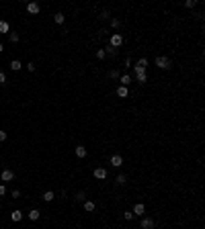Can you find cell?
I'll return each instance as SVG.
<instances>
[{
    "instance_id": "1f68e13d",
    "label": "cell",
    "mask_w": 205,
    "mask_h": 229,
    "mask_svg": "<svg viewBox=\"0 0 205 229\" xmlns=\"http://www.w3.org/2000/svg\"><path fill=\"white\" fill-rule=\"evenodd\" d=\"M27 70L29 72H35V64H27Z\"/></svg>"
},
{
    "instance_id": "603a6c76",
    "label": "cell",
    "mask_w": 205,
    "mask_h": 229,
    "mask_svg": "<svg viewBox=\"0 0 205 229\" xmlns=\"http://www.w3.org/2000/svg\"><path fill=\"white\" fill-rule=\"evenodd\" d=\"M10 37V43H19V33H8Z\"/></svg>"
},
{
    "instance_id": "d6986e66",
    "label": "cell",
    "mask_w": 205,
    "mask_h": 229,
    "mask_svg": "<svg viewBox=\"0 0 205 229\" xmlns=\"http://www.w3.org/2000/svg\"><path fill=\"white\" fill-rule=\"evenodd\" d=\"M10 31V27H8L6 20H0V33H8Z\"/></svg>"
},
{
    "instance_id": "5bb4252c",
    "label": "cell",
    "mask_w": 205,
    "mask_h": 229,
    "mask_svg": "<svg viewBox=\"0 0 205 229\" xmlns=\"http://www.w3.org/2000/svg\"><path fill=\"white\" fill-rule=\"evenodd\" d=\"M39 217H41V211H37V209L29 211V219H31V221H37V219H39Z\"/></svg>"
},
{
    "instance_id": "484cf974",
    "label": "cell",
    "mask_w": 205,
    "mask_h": 229,
    "mask_svg": "<svg viewBox=\"0 0 205 229\" xmlns=\"http://www.w3.org/2000/svg\"><path fill=\"white\" fill-rule=\"evenodd\" d=\"M119 25H121L119 19H111V27H113V29H119Z\"/></svg>"
},
{
    "instance_id": "cb8c5ba5",
    "label": "cell",
    "mask_w": 205,
    "mask_h": 229,
    "mask_svg": "<svg viewBox=\"0 0 205 229\" xmlns=\"http://www.w3.org/2000/svg\"><path fill=\"white\" fill-rule=\"evenodd\" d=\"M184 6H187V8H195V6H197V0H187V2H184Z\"/></svg>"
},
{
    "instance_id": "2e32d148",
    "label": "cell",
    "mask_w": 205,
    "mask_h": 229,
    "mask_svg": "<svg viewBox=\"0 0 205 229\" xmlns=\"http://www.w3.org/2000/svg\"><path fill=\"white\" fill-rule=\"evenodd\" d=\"M54 20L58 23V25H64V20H66V16H64L62 13H55V14H54Z\"/></svg>"
},
{
    "instance_id": "d6a6232c",
    "label": "cell",
    "mask_w": 205,
    "mask_h": 229,
    "mask_svg": "<svg viewBox=\"0 0 205 229\" xmlns=\"http://www.w3.org/2000/svg\"><path fill=\"white\" fill-rule=\"evenodd\" d=\"M20 196V190H13V198H19Z\"/></svg>"
},
{
    "instance_id": "7a4b0ae2",
    "label": "cell",
    "mask_w": 205,
    "mask_h": 229,
    "mask_svg": "<svg viewBox=\"0 0 205 229\" xmlns=\"http://www.w3.org/2000/svg\"><path fill=\"white\" fill-rule=\"evenodd\" d=\"M156 66L160 67V70H168V67H170V60L164 57V55H158L156 57Z\"/></svg>"
},
{
    "instance_id": "5b68a950",
    "label": "cell",
    "mask_w": 205,
    "mask_h": 229,
    "mask_svg": "<svg viewBox=\"0 0 205 229\" xmlns=\"http://www.w3.org/2000/svg\"><path fill=\"white\" fill-rule=\"evenodd\" d=\"M133 217H144V213H146V207H144V202H137L136 207H133Z\"/></svg>"
},
{
    "instance_id": "8992f818",
    "label": "cell",
    "mask_w": 205,
    "mask_h": 229,
    "mask_svg": "<svg viewBox=\"0 0 205 229\" xmlns=\"http://www.w3.org/2000/svg\"><path fill=\"white\" fill-rule=\"evenodd\" d=\"M39 10H41V6L37 4V2H29V4H27V13H31V14H39Z\"/></svg>"
},
{
    "instance_id": "4316f807",
    "label": "cell",
    "mask_w": 205,
    "mask_h": 229,
    "mask_svg": "<svg viewBox=\"0 0 205 229\" xmlns=\"http://www.w3.org/2000/svg\"><path fill=\"white\" fill-rule=\"evenodd\" d=\"M105 53H109V55H115V53H117V49H115V47H111V45H109V47L105 49Z\"/></svg>"
},
{
    "instance_id": "ba28073f",
    "label": "cell",
    "mask_w": 205,
    "mask_h": 229,
    "mask_svg": "<svg viewBox=\"0 0 205 229\" xmlns=\"http://www.w3.org/2000/svg\"><path fill=\"white\" fill-rule=\"evenodd\" d=\"M111 166H113V168H121L123 166V158L121 155H113V158H111Z\"/></svg>"
},
{
    "instance_id": "44dd1931",
    "label": "cell",
    "mask_w": 205,
    "mask_h": 229,
    "mask_svg": "<svg viewBox=\"0 0 205 229\" xmlns=\"http://www.w3.org/2000/svg\"><path fill=\"white\" fill-rule=\"evenodd\" d=\"M119 76H121V74H119L117 70H111V72H109V78H111V80H119Z\"/></svg>"
},
{
    "instance_id": "83f0119b",
    "label": "cell",
    "mask_w": 205,
    "mask_h": 229,
    "mask_svg": "<svg viewBox=\"0 0 205 229\" xmlns=\"http://www.w3.org/2000/svg\"><path fill=\"white\" fill-rule=\"evenodd\" d=\"M105 49H96V57H99V60H102V57H105Z\"/></svg>"
},
{
    "instance_id": "9a60e30c",
    "label": "cell",
    "mask_w": 205,
    "mask_h": 229,
    "mask_svg": "<svg viewBox=\"0 0 205 229\" xmlns=\"http://www.w3.org/2000/svg\"><path fill=\"white\" fill-rule=\"evenodd\" d=\"M54 198H55V194L51 192V190H47V192H43V201H45V202H51Z\"/></svg>"
},
{
    "instance_id": "836d02e7",
    "label": "cell",
    "mask_w": 205,
    "mask_h": 229,
    "mask_svg": "<svg viewBox=\"0 0 205 229\" xmlns=\"http://www.w3.org/2000/svg\"><path fill=\"white\" fill-rule=\"evenodd\" d=\"M4 194H6V188H4V186L0 184V196H4Z\"/></svg>"
},
{
    "instance_id": "ac0fdd59",
    "label": "cell",
    "mask_w": 205,
    "mask_h": 229,
    "mask_svg": "<svg viewBox=\"0 0 205 229\" xmlns=\"http://www.w3.org/2000/svg\"><path fill=\"white\" fill-rule=\"evenodd\" d=\"M10 217H13L14 223H19L20 219H23V213H20V211H13V213H10Z\"/></svg>"
},
{
    "instance_id": "ffe728a7",
    "label": "cell",
    "mask_w": 205,
    "mask_h": 229,
    "mask_svg": "<svg viewBox=\"0 0 205 229\" xmlns=\"http://www.w3.org/2000/svg\"><path fill=\"white\" fill-rule=\"evenodd\" d=\"M146 66H148V60H146V57L137 60V64H136V67H142V70H146Z\"/></svg>"
},
{
    "instance_id": "f1b7e54d",
    "label": "cell",
    "mask_w": 205,
    "mask_h": 229,
    "mask_svg": "<svg viewBox=\"0 0 205 229\" xmlns=\"http://www.w3.org/2000/svg\"><path fill=\"white\" fill-rule=\"evenodd\" d=\"M6 141V131H0V143Z\"/></svg>"
},
{
    "instance_id": "277c9868",
    "label": "cell",
    "mask_w": 205,
    "mask_h": 229,
    "mask_svg": "<svg viewBox=\"0 0 205 229\" xmlns=\"http://www.w3.org/2000/svg\"><path fill=\"white\" fill-rule=\"evenodd\" d=\"M140 225H142V229H154L156 223H154V219H150V217H142V223H140Z\"/></svg>"
},
{
    "instance_id": "d4e9b609",
    "label": "cell",
    "mask_w": 205,
    "mask_h": 229,
    "mask_svg": "<svg viewBox=\"0 0 205 229\" xmlns=\"http://www.w3.org/2000/svg\"><path fill=\"white\" fill-rule=\"evenodd\" d=\"M123 219H125V221H131V219H133V213H131V211H125V213H123Z\"/></svg>"
},
{
    "instance_id": "3957f363",
    "label": "cell",
    "mask_w": 205,
    "mask_h": 229,
    "mask_svg": "<svg viewBox=\"0 0 205 229\" xmlns=\"http://www.w3.org/2000/svg\"><path fill=\"white\" fill-rule=\"evenodd\" d=\"M123 45V35H119V33H113L111 35V47H121Z\"/></svg>"
},
{
    "instance_id": "e0dca14e",
    "label": "cell",
    "mask_w": 205,
    "mask_h": 229,
    "mask_svg": "<svg viewBox=\"0 0 205 229\" xmlns=\"http://www.w3.org/2000/svg\"><path fill=\"white\" fill-rule=\"evenodd\" d=\"M20 67H23V64H20L19 60H13V61H10V70H14V72H19Z\"/></svg>"
},
{
    "instance_id": "30bf717a",
    "label": "cell",
    "mask_w": 205,
    "mask_h": 229,
    "mask_svg": "<svg viewBox=\"0 0 205 229\" xmlns=\"http://www.w3.org/2000/svg\"><path fill=\"white\" fill-rule=\"evenodd\" d=\"M127 94H129L127 86H119L117 88V96H119V98H127Z\"/></svg>"
},
{
    "instance_id": "8fae6325",
    "label": "cell",
    "mask_w": 205,
    "mask_h": 229,
    "mask_svg": "<svg viewBox=\"0 0 205 229\" xmlns=\"http://www.w3.org/2000/svg\"><path fill=\"white\" fill-rule=\"evenodd\" d=\"M74 154H76V158H86V147H84V145H78V147L74 149Z\"/></svg>"
},
{
    "instance_id": "9c48e42d",
    "label": "cell",
    "mask_w": 205,
    "mask_h": 229,
    "mask_svg": "<svg viewBox=\"0 0 205 229\" xmlns=\"http://www.w3.org/2000/svg\"><path fill=\"white\" fill-rule=\"evenodd\" d=\"M95 178L105 180V178H107V170H105V168H95Z\"/></svg>"
},
{
    "instance_id": "f546056e",
    "label": "cell",
    "mask_w": 205,
    "mask_h": 229,
    "mask_svg": "<svg viewBox=\"0 0 205 229\" xmlns=\"http://www.w3.org/2000/svg\"><path fill=\"white\" fill-rule=\"evenodd\" d=\"M4 82H6V74H4V72H0V84H4Z\"/></svg>"
},
{
    "instance_id": "e575fe53",
    "label": "cell",
    "mask_w": 205,
    "mask_h": 229,
    "mask_svg": "<svg viewBox=\"0 0 205 229\" xmlns=\"http://www.w3.org/2000/svg\"><path fill=\"white\" fill-rule=\"evenodd\" d=\"M2 51H4V47H2V43H0V53H2Z\"/></svg>"
},
{
    "instance_id": "6da1fadb",
    "label": "cell",
    "mask_w": 205,
    "mask_h": 229,
    "mask_svg": "<svg viewBox=\"0 0 205 229\" xmlns=\"http://www.w3.org/2000/svg\"><path fill=\"white\" fill-rule=\"evenodd\" d=\"M133 74H136V80L140 82V84H144V82L148 80V76H146V70H142V67H136V66H133Z\"/></svg>"
},
{
    "instance_id": "52a82bcc",
    "label": "cell",
    "mask_w": 205,
    "mask_h": 229,
    "mask_svg": "<svg viewBox=\"0 0 205 229\" xmlns=\"http://www.w3.org/2000/svg\"><path fill=\"white\" fill-rule=\"evenodd\" d=\"M0 178H2L4 182H10V180H14V172L13 170H4V172L0 174Z\"/></svg>"
},
{
    "instance_id": "7402d4cb",
    "label": "cell",
    "mask_w": 205,
    "mask_h": 229,
    "mask_svg": "<svg viewBox=\"0 0 205 229\" xmlns=\"http://www.w3.org/2000/svg\"><path fill=\"white\" fill-rule=\"evenodd\" d=\"M115 180H117V184H125V182H127V176H125V174H119Z\"/></svg>"
},
{
    "instance_id": "4fadbf2b",
    "label": "cell",
    "mask_w": 205,
    "mask_h": 229,
    "mask_svg": "<svg viewBox=\"0 0 205 229\" xmlns=\"http://www.w3.org/2000/svg\"><path fill=\"white\" fill-rule=\"evenodd\" d=\"M84 211H86V213H92V211H95V201H84Z\"/></svg>"
},
{
    "instance_id": "7c38bea8",
    "label": "cell",
    "mask_w": 205,
    "mask_h": 229,
    "mask_svg": "<svg viewBox=\"0 0 205 229\" xmlns=\"http://www.w3.org/2000/svg\"><path fill=\"white\" fill-rule=\"evenodd\" d=\"M119 82H121V86H129L131 76H129V74H123V76H119Z\"/></svg>"
},
{
    "instance_id": "4dcf8cb0",
    "label": "cell",
    "mask_w": 205,
    "mask_h": 229,
    "mask_svg": "<svg viewBox=\"0 0 205 229\" xmlns=\"http://www.w3.org/2000/svg\"><path fill=\"white\" fill-rule=\"evenodd\" d=\"M84 196H86L84 192H78V194H76V201H84Z\"/></svg>"
}]
</instances>
